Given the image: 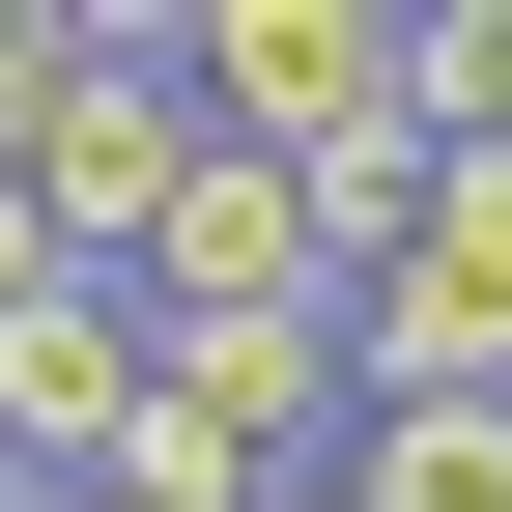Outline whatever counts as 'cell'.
<instances>
[{"instance_id":"cell-7","label":"cell","mask_w":512,"mask_h":512,"mask_svg":"<svg viewBox=\"0 0 512 512\" xmlns=\"http://www.w3.org/2000/svg\"><path fill=\"white\" fill-rule=\"evenodd\" d=\"M57 512H143V484H57Z\"/></svg>"},{"instance_id":"cell-9","label":"cell","mask_w":512,"mask_h":512,"mask_svg":"<svg viewBox=\"0 0 512 512\" xmlns=\"http://www.w3.org/2000/svg\"><path fill=\"white\" fill-rule=\"evenodd\" d=\"M313 512H342V484H313Z\"/></svg>"},{"instance_id":"cell-5","label":"cell","mask_w":512,"mask_h":512,"mask_svg":"<svg viewBox=\"0 0 512 512\" xmlns=\"http://www.w3.org/2000/svg\"><path fill=\"white\" fill-rule=\"evenodd\" d=\"M399 114L427 171H512V0H399Z\"/></svg>"},{"instance_id":"cell-2","label":"cell","mask_w":512,"mask_h":512,"mask_svg":"<svg viewBox=\"0 0 512 512\" xmlns=\"http://www.w3.org/2000/svg\"><path fill=\"white\" fill-rule=\"evenodd\" d=\"M114 456H143V285H29V313H0V484H114Z\"/></svg>"},{"instance_id":"cell-4","label":"cell","mask_w":512,"mask_h":512,"mask_svg":"<svg viewBox=\"0 0 512 512\" xmlns=\"http://www.w3.org/2000/svg\"><path fill=\"white\" fill-rule=\"evenodd\" d=\"M342 512H512V399H370L342 427Z\"/></svg>"},{"instance_id":"cell-1","label":"cell","mask_w":512,"mask_h":512,"mask_svg":"<svg viewBox=\"0 0 512 512\" xmlns=\"http://www.w3.org/2000/svg\"><path fill=\"white\" fill-rule=\"evenodd\" d=\"M313 427H370L342 399V313H143V512H313Z\"/></svg>"},{"instance_id":"cell-8","label":"cell","mask_w":512,"mask_h":512,"mask_svg":"<svg viewBox=\"0 0 512 512\" xmlns=\"http://www.w3.org/2000/svg\"><path fill=\"white\" fill-rule=\"evenodd\" d=\"M0 512H29V484H0Z\"/></svg>"},{"instance_id":"cell-6","label":"cell","mask_w":512,"mask_h":512,"mask_svg":"<svg viewBox=\"0 0 512 512\" xmlns=\"http://www.w3.org/2000/svg\"><path fill=\"white\" fill-rule=\"evenodd\" d=\"M29 285H57V200H29V171H0V313H29Z\"/></svg>"},{"instance_id":"cell-3","label":"cell","mask_w":512,"mask_h":512,"mask_svg":"<svg viewBox=\"0 0 512 512\" xmlns=\"http://www.w3.org/2000/svg\"><path fill=\"white\" fill-rule=\"evenodd\" d=\"M143 313H342V256H313V200H285V171L228 143V114H200V200L143 228Z\"/></svg>"}]
</instances>
